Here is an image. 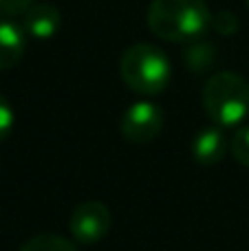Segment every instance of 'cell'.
<instances>
[{"instance_id": "13", "label": "cell", "mask_w": 249, "mask_h": 251, "mask_svg": "<svg viewBox=\"0 0 249 251\" xmlns=\"http://www.w3.org/2000/svg\"><path fill=\"white\" fill-rule=\"evenodd\" d=\"M212 26H214L219 33H223V35H232V33H236L238 31V20H236L234 13L221 11V13H216V16L212 18Z\"/></svg>"}, {"instance_id": "3", "label": "cell", "mask_w": 249, "mask_h": 251, "mask_svg": "<svg viewBox=\"0 0 249 251\" xmlns=\"http://www.w3.org/2000/svg\"><path fill=\"white\" fill-rule=\"evenodd\" d=\"M203 106L221 128H232L249 117V84L236 73H214L203 88Z\"/></svg>"}, {"instance_id": "10", "label": "cell", "mask_w": 249, "mask_h": 251, "mask_svg": "<svg viewBox=\"0 0 249 251\" xmlns=\"http://www.w3.org/2000/svg\"><path fill=\"white\" fill-rule=\"evenodd\" d=\"M185 57H188V66H190V69L203 71L207 64H212V62H214V47H210V44H197V47L188 49Z\"/></svg>"}, {"instance_id": "7", "label": "cell", "mask_w": 249, "mask_h": 251, "mask_svg": "<svg viewBox=\"0 0 249 251\" xmlns=\"http://www.w3.org/2000/svg\"><path fill=\"white\" fill-rule=\"evenodd\" d=\"M22 29L35 40H49L60 29V11L49 2L31 4L22 16Z\"/></svg>"}, {"instance_id": "5", "label": "cell", "mask_w": 249, "mask_h": 251, "mask_svg": "<svg viewBox=\"0 0 249 251\" xmlns=\"http://www.w3.org/2000/svg\"><path fill=\"white\" fill-rule=\"evenodd\" d=\"M119 128L130 143H148L161 132L163 110L152 101H135L122 115Z\"/></svg>"}, {"instance_id": "9", "label": "cell", "mask_w": 249, "mask_h": 251, "mask_svg": "<svg viewBox=\"0 0 249 251\" xmlns=\"http://www.w3.org/2000/svg\"><path fill=\"white\" fill-rule=\"evenodd\" d=\"M20 251H77V247L60 234H38L26 240Z\"/></svg>"}, {"instance_id": "6", "label": "cell", "mask_w": 249, "mask_h": 251, "mask_svg": "<svg viewBox=\"0 0 249 251\" xmlns=\"http://www.w3.org/2000/svg\"><path fill=\"white\" fill-rule=\"evenodd\" d=\"M225 152H227V134L221 126H207L192 141V156L203 168L216 165L225 156Z\"/></svg>"}, {"instance_id": "15", "label": "cell", "mask_w": 249, "mask_h": 251, "mask_svg": "<svg viewBox=\"0 0 249 251\" xmlns=\"http://www.w3.org/2000/svg\"><path fill=\"white\" fill-rule=\"evenodd\" d=\"M247 7H249V0H247Z\"/></svg>"}, {"instance_id": "8", "label": "cell", "mask_w": 249, "mask_h": 251, "mask_svg": "<svg viewBox=\"0 0 249 251\" xmlns=\"http://www.w3.org/2000/svg\"><path fill=\"white\" fill-rule=\"evenodd\" d=\"M25 29L13 20L2 18L0 20V71H9L25 55Z\"/></svg>"}, {"instance_id": "12", "label": "cell", "mask_w": 249, "mask_h": 251, "mask_svg": "<svg viewBox=\"0 0 249 251\" xmlns=\"http://www.w3.org/2000/svg\"><path fill=\"white\" fill-rule=\"evenodd\" d=\"M13 124H16V115H13V108L9 104V100L0 93V141L11 134L13 130Z\"/></svg>"}, {"instance_id": "4", "label": "cell", "mask_w": 249, "mask_h": 251, "mask_svg": "<svg viewBox=\"0 0 249 251\" xmlns=\"http://www.w3.org/2000/svg\"><path fill=\"white\" fill-rule=\"evenodd\" d=\"M69 229L77 243H100L110 229V209L100 201H84L71 214Z\"/></svg>"}, {"instance_id": "11", "label": "cell", "mask_w": 249, "mask_h": 251, "mask_svg": "<svg viewBox=\"0 0 249 251\" xmlns=\"http://www.w3.org/2000/svg\"><path fill=\"white\" fill-rule=\"evenodd\" d=\"M232 154L236 156L241 165L249 168V126L238 128L236 134L232 137Z\"/></svg>"}, {"instance_id": "14", "label": "cell", "mask_w": 249, "mask_h": 251, "mask_svg": "<svg viewBox=\"0 0 249 251\" xmlns=\"http://www.w3.org/2000/svg\"><path fill=\"white\" fill-rule=\"evenodd\" d=\"M31 4H33V0H0V13L18 16V13H25Z\"/></svg>"}, {"instance_id": "1", "label": "cell", "mask_w": 249, "mask_h": 251, "mask_svg": "<svg viewBox=\"0 0 249 251\" xmlns=\"http://www.w3.org/2000/svg\"><path fill=\"white\" fill-rule=\"evenodd\" d=\"M148 26L168 42H194L212 26V13L203 0H152Z\"/></svg>"}, {"instance_id": "2", "label": "cell", "mask_w": 249, "mask_h": 251, "mask_svg": "<svg viewBox=\"0 0 249 251\" xmlns=\"http://www.w3.org/2000/svg\"><path fill=\"white\" fill-rule=\"evenodd\" d=\"M119 73L130 91L139 95H159L166 91L172 77L168 55L154 44H132L119 60Z\"/></svg>"}]
</instances>
